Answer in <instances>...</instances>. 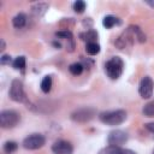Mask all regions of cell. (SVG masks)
Returning a JSON list of instances; mask_svg holds the SVG:
<instances>
[{
    "instance_id": "cell-1",
    "label": "cell",
    "mask_w": 154,
    "mask_h": 154,
    "mask_svg": "<svg viewBox=\"0 0 154 154\" xmlns=\"http://www.w3.org/2000/svg\"><path fill=\"white\" fill-rule=\"evenodd\" d=\"M128 114L124 109H114V111H106L99 114V119L106 125H119L125 122Z\"/></svg>"
},
{
    "instance_id": "cell-8",
    "label": "cell",
    "mask_w": 154,
    "mask_h": 154,
    "mask_svg": "<svg viewBox=\"0 0 154 154\" xmlns=\"http://www.w3.org/2000/svg\"><path fill=\"white\" fill-rule=\"evenodd\" d=\"M129 136L125 131L123 130H113L109 132L108 135V138H107V142L109 146H117V147H120L122 144H124L126 141H128Z\"/></svg>"
},
{
    "instance_id": "cell-15",
    "label": "cell",
    "mask_w": 154,
    "mask_h": 154,
    "mask_svg": "<svg viewBox=\"0 0 154 154\" xmlns=\"http://www.w3.org/2000/svg\"><path fill=\"white\" fill-rule=\"evenodd\" d=\"M83 69H84V66H83V64H81V63H73V64H71V65L69 66L70 72H71L72 75H75V76L81 75V73L83 72Z\"/></svg>"
},
{
    "instance_id": "cell-12",
    "label": "cell",
    "mask_w": 154,
    "mask_h": 154,
    "mask_svg": "<svg viewBox=\"0 0 154 154\" xmlns=\"http://www.w3.org/2000/svg\"><path fill=\"white\" fill-rule=\"evenodd\" d=\"M79 37L83 40V41H87V43L89 42H95L96 38H97V32L95 30H88L85 32H82L79 34Z\"/></svg>"
},
{
    "instance_id": "cell-21",
    "label": "cell",
    "mask_w": 154,
    "mask_h": 154,
    "mask_svg": "<svg viewBox=\"0 0 154 154\" xmlns=\"http://www.w3.org/2000/svg\"><path fill=\"white\" fill-rule=\"evenodd\" d=\"M73 10H75V12H77V13L84 12V10H85V2H84V1H81V0L76 1V2L73 4Z\"/></svg>"
},
{
    "instance_id": "cell-3",
    "label": "cell",
    "mask_w": 154,
    "mask_h": 154,
    "mask_svg": "<svg viewBox=\"0 0 154 154\" xmlns=\"http://www.w3.org/2000/svg\"><path fill=\"white\" fill-rule=\"evenodd\" d=\"M20 122V114L13 109H5L0 113V125L2 129H12Z\"/></svg>"
},
{
    "instance_id": "cell-18",
    "label": "cell",
    "mask_w": 154,
    "mask_h": 154,
    "mask_svg": "<svg viewBox=\"0 0 154 154\" xmlns=\"http://www.w3.org/2000/svg\"><path fill=\"white\" fill-rule=\"evenodd\" d=\"M31 10H32V13L35 16H38L40 17V16H42L46 12V10H48V5L47 4H37Z\"/></svg>"
},
{
    "instance_id": "cell-9",
    "label": "cell",
    "mask_w": 154,
    "mask_h": 154,
    "mask_svg": "<svg viewBox=\"0 0 154 154\" xmlns=\"http://www.w3.org/2000/svg\"><path fill=\"white\" fill-rule=\"evenodd\" d=\"M52 152L54 154H72L73 147L70 142L65 140H58L52 146Z\"/></svg>"
},
{
    "instance_id": "cell-26",
    "label": "cell",
    "mask_w": 154,
    "mask_h": 154,
    "mask_svg": "<svg viewBox=\"0 0 154 154\" xmlns=\"http://www.w3.org/2000/svg\"><path fill=\"white\" fill-rule=\"evenodd\" d=\"M147 4H149L150 6H154V2H149V1H147Z\"/></svg>"
},
{
    "instance_id": "cell-16",
    "label": "cell",
    "mask_w": 154,
    "mask_h": 154,
    "mask_svg": "<svg viewBox=\"0 0 154 154\" xmlns=\"http://www.w3.org/2000/svg\"><path fill=\"white\" fill-rule=\"evenodd\" d=\"M52 88V77L51 76H45L42 82H41V90L43 93H48Z\"/></svg>"
},
{
    "instance_id": "cell-13",
    "label": "cell",
    "mask_w": 154,
    "mask_h": 154,
    "mask_svg": "<svg viewBox=\"0 0 154 154\" xmlns=\"http://www.w3.org/2000/svg\"><path fill=\"white\" fill-rule=\"evenodd\" d=\"M12 23H13V26L17 28V29H20L25 25L26 23V16L24 13H18L17 16H14V18L12 19Z\"/></svg>"
},
{
    "instance_id": "cell-23",
    "label": "cell",
    "mask_w": 154,
    "mask_h": 154,
    "mask_svg": "<svg viewBox=\"0 0 154 154\" xmlns=\"http://www.w3.org/2000/svg\"><path fill=\"white\" fill-rule=\"evenodd\" d=\"M0 63H1V65H6V64H10L11 63V57L10 55H2L1 58H0Z\"/></svg>"
},
{
    "instance_id": "cell-5",
    "label": "cell",
    "mask_w": 154,
    "mask_h": 154,
    "mask_svg": "<svg viewBox=\"0 0 154 154\" xmlns=\"http://www.w3.org/2000/svg\"><path fill=\"white\" fill-rule=\"evenodd\" d=\"M46 143V138L43 135L41 134H31L28 137L24 138L23 141V147L25 149H30V150H35L38 149L41 147H43V144Z\"/></svg>"
},
{
    "instance_id": "cell-14",
    "label": "cell",
    "mask_w": 154,
    "mask_h": 154,
    "mask_svg": "<svg viewBox=\"0 0 154 154\" xmlns=\"http://www.w3.org/2000/svg\"><path fill=\"white\" fill-rule=\"evenodd\" d=\"M85 51H87L88 54L95 55V54H97V53L100 52V46H99L96 42H89V43H87V46H85Z\"/></svg>"
},
{
    "instance_id": "cell-4",
    "label": "cell",
    "mask_w": 154,
    "mask_h": 154,
    "mask_svg": "<svg viewBox=\"0 0 154 154\" xmlns=\"http://www.w3.org/2000/svg\"><path fill=\"white\" fill-rule=\"evenodd\" d=\"M8 95L11 97V100H13L16 102H24L26 100V96H25V93H24V88H23V83L19 79H13L12 81Z\"/></svg>"
},
{
    "instance_id": "cell-25",
    "label": "cell",
    "mask_w": 154,
    "mask_h": 154,
    "mask_svg": "<svg viewBox=\"0 0 154 154\" xmlns=\"http://www.w3.org/2000/svg\"><path fill=\"white\" fill-rule=\"evenodd\" d=\"M5 49V42H4V40H1V48H0V51L2 52Z\"/></svg>"
},
{
    "instance_id": "cell-22",
    "label": "cell",
    "mask_w": 154,
    "mask_h": 154,
    "mask_svg": "<svg viewBox=\"0 0 154 154\" xmlns=\"http://www.w3.org/2000/svg\"><path fill=\"white\" fill-rule=\"evenodd\" d=\"M55 35H57L58 37H63V38L72 40V34H71V31H67V30H65V31H58Z\"/></svg>"
},
{
    "instance_id": "cell-6",
    "label": "cell",
    "mask_w": 154,
    "mask_h": 154,
    "mask_svg": "<svg viewBox=\"0 0 154 154\" xmlns=\"http://www.w3.org/2000/svg\"><path fill=\"white\" fill-rule=\"evenodd\" d=\"M94 117H95V109L90 108V107L78 108L71 114V119L77 123H87V122L91 120Z\"/></svg>"
},
{
    "instance_id": "cell-10",
    "label": "cell",
    "mask_w": 154,
    "mask_h": 154,
    "mask_svg": "<svg viewBox=\"0 0 154 154\" xmlns=\"http://www.w3.org/2000/svg\"><path fill=\"white\" fill-rule=\"evenodd\" d=\"M99 154H136V153L131 149H126V148H122L117 146H107L102 148L99 152Z\"/></svg>"
},
{
    "instance_id": "cell-7",
    "label": "cell",
    "mask_w": 154,
    "mask_h": 154,
    "mask_svg": "<svg viewBox=\"0 0 154 154\" xmlns=\"http://www.w3.org/2000/svg\"><path fill=\"white\" fill-rule=\"evenodd\" d=\"M153 89H154V82L149 76H144L141 82H140V87H138V93L141 95V97L143 99H149L153 95Z\"/></svg>"
},
{
    "instance_id": "cell-17",
    "label": "cell",
    "mask_w": 154,
    "mask_h": 154,
    "mask_svg": "<svg viewBox=\"0 0 154 154\" xmlns=\"http://www.w3.org/2000/svg\"><path fill=\"white\" fill-rule=\"evenodd\" d=\"M142 113L146 117H154V101L146 103L142 108Z\"/></svg>"
},
{
    "instance_id": "cell-11",
    "label": "cell",
    "mask_w": 154,
    "mask_h": 154,
    "mask_svg": "<svg viewBox=\"0 0 154 154\" xmlns=\"http://www.w3.org/2000/svg\"><path fill=\"white\" fill-rule=\"evenodd\" d=\"M118 24H120V20L114 16H106L102 20V25L106 29H111V28H113L114 25H118Z\"/></svg>"
},
{
    "instance_id": "cell-27",
    "label": "cell",
    "mask_w": 154,
    "mask_h": 154,
    "mask_svg": "<svg viewBox=\"0 0 154 154\" xmlns=\"http://www.w3.org/2000/svg\"><path fill=\"white\" fill-rule=\"evenodd\" d=\"M153 154H154V153H153Z\"/></svg>"
},
{
    "instance_id": "cell-24",
    "label": "cell",
    "mask_w": 154,
    "mask_h": 154,
    "mask_svg": "<svg viewBox=\"0 0 154 154\" xmlns=\"http://www.w3.org/2000/svg\"><path fill=\"white\" fill-rule=\"evenodd\" d=\"M144 126L147 130H149L150 132L154 134V123H147V124H144Z\"/></svg>"
},
{
    "instance_id": "cell-19",
    "label": "cell",
    "mask_w": 154,
    "mask_h": 154,
    "mask_svg": "<svg viewBox=\"0 0 154 154\" xmlns=\"http://www.w3.org/2000/svg\"><path fill=\"white\" fill-rule=\"evenodd\" d=\"M12 66H13L16 70H24V69H25V57H23V55L17 57V58L13 60Z\"/></svg>"
},
{
    "instance_id": "cell-2",
    "label": "cell",
    "mask_w": 154,
    "mask_h": 154,
    "mask_svg": "<svg viewBox=\"0 0 154 154\" xmlns=\"http://www.w3.org/2000/svg\"><path fill=\"white\" fill-rule=\"evenodd\" d=\"M123 69L124 63L119 57H113L105 64V71L111 79H118L123 73Z\"/></svg>"
},
{
    "instance_id": "cell-20",
    "label": "cell",
    "mask_w": 154,
    "mask_h": 154,
    "mask_svg": "<svg viewBox=\"0 0 154 154\" xmlns=\"http://www.w3.org/2000/svg\"><path fill=\"white\" fill-rule=\"evenodd\" d=\"M18 148V144L13 141H7L5 144H4V152L6 154H12L13 152H16Z\"/></svg>"
}]
</instances>
